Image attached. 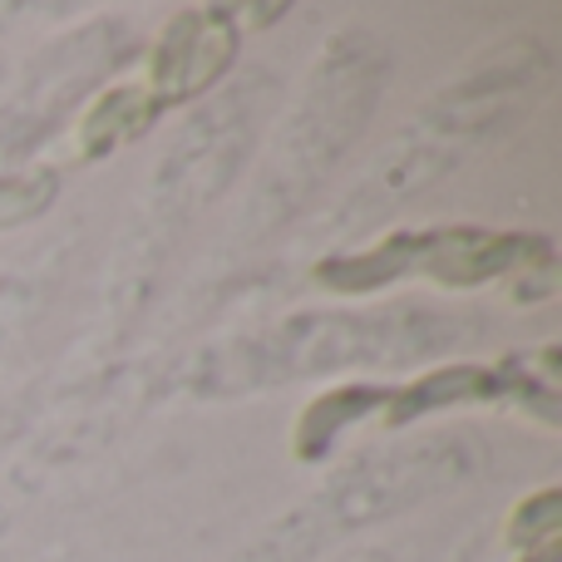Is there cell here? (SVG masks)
Returning a JSON list of instances; mask_svg holds the SVG:
<instances>
[{
  "mask_svg": "<svg viewBox=\"0 0 562 562\" xmlns=\"http://www.w3.org/2000/svg\"><path fill=\"white\" fill-rule=\"evenodd\" d=\"M281 15H286V5H247V10H243V20H252L257 30H267V25H272V20H281Z\"/></svg>",
  "mask_w": 562,
  "mask_h": 562,
  "instance_id": "cell-9",
  "label": "cell"
},
{
  "mask_svg": "<svg viewBox=\"0 0 562 562\" xmlns=\"http://www.w3.org/2000/svg\"><path fill=\"white\" fill-rule=\"evenodd\" d=\"M243 30L233 25V15L217 5L207 10H178L168 20V30L158 35L148 69L138 85L154 94V104H188V99L207 94L217 79L233 69Z\"/></svg>",
  "mask_w": 562,
  "mask_h": 562,
  "instance_id": "cell-1",
  "label": "cell"
},
{
  "mask_svg": "<svg viewBox=\"0 0 562 562\" xmlns=\"http://www.w3.org/2000/svg\"><path fill=\"white\" fill-rule=\"evenodd\" d=\"M479 400H504V375L498 366H445L409 380L405 390H390L380 425H405L415 415H429L439 405H479Z\"/></svg>",
  "mask_w": 562,
  "mask_h": 562,
  "instance_id": "cell-3",
  "label": "cell"
},
{
  "mask_svg": "<svg viewBox=\"0 0 562 562\" xmlns=\"http://www.w3.org/2000/svg\"><path fill=\"white\" fill-rule=\"evenodd\" d=\"M558 533H562V488L558 484L528 494L524 504L508 514V543H514L518 553L543 548V543H558Z\"/></svg>",
  "mask_w": 562,
  "mask_h": 562,
  "instance_id": "cell-7",
  "label": "cell"
},
{
  "mask_svg": "<svg viewBox=\"0 0 562 562\" xmlns=\"http://www.w3.org/2000/svg\"><path fill=\"white\" fill-rule=\"evenodd\" d=\"M390 390L385 385H336L326 395H316L296 419V435H291V454L301 464H316V459L330 454V445L340 439V429L356 425V419H375L385 409Z\"/></svg>",
  "mask_w": 562,
  "mask_h": 562,
  "instance_id": "cell-4",
  "label": "cell"
},
{
  "mask_svg": "<svg viewBox=\"0 0 562 562\" xmlns=\"http://www.w3.org/2000/svg\"><path fill=\"white\" fill-rule=\"evenodd\" d=\"M154 119H158V104L138 79L104 89V94L89 104L85 124H79V158H85V164H99V158H109L119 144L148 134Z\"/></svg>",
  "mask_w": 562,
  "mask_h": 562,
  "instance_id": "cell-5",
  "label": "cell"
},
{
  "mask_svg": "<svg viewBox=\"0 0 562 562\" xmlns=\"http://www.w3.org/2000/svg\"><path fill=\"white\" fill-rule=\"evenodd\" d=\"M59 193L55 173H25V178H0V227L35 223Z\"/></svg>",
  "mask_w": 562,
  "mask_h": 562,
  "instance_id": "cell-8",
  "label": "cell"
},
{
  "mask_svg": "<svg viewBox=\"0 0 562 562\" xmlns=\"http://www.w3.org/2000/svg\"><path fill=\"white\" fill-rule=\"evenodd\" d=\"M553 262V243L538 233H484V227H435V233H419V262L415 272H425L439 286H484V281H504L518 277L528 267Z\"/></svg>",
  "mask_w": 562,
  "mask_h": 562,
  "instance_id": "cell-2",
  "label": "cell"
},
{
  "mask_svg": "<svg viewBox=\"0 0 562 562\" xmlns=\"http://www.w3.org/2000/svg\"><path fill=\"white\" fill-rule=\"evenodd\" d=\"M415 262H419V233H390L366 252L326 257L316 267V281L326 291H340V296H360V291H380L405 272H415Z\"/></svg>",
  "mask_w": 562,
  "mask_h": 562,
  "instance_id": "cell-6",
  "label": "cell"
}]
</instances>
